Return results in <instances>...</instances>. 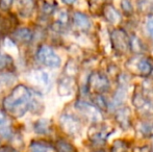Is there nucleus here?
<instances>
[{
  "label": "nucleus",
  "mask_w": 153,
  "mask_h": 152,
  "mask_svg": "<svg viewBox=\"0 0 153 152\" xmlns=\"http://www.w3.org/2000/svg\"><path fill=\"white\" fill-rule=\"evenodd\" d=\"M30 89L25 85H15L10 93L2 100V110L13 119L23 117L29 108Z\"/></svg>",
  "instance_id": "obj_1"
},
{
  "label": "nucleus",
  "mask_w": 153,
  "mask_h": 152,
  "mask_svg": "<svg viewBox=\"0 0 153 152\" xmlns=\"http://www.w3.org/2000/svg\"><path fill=\"white\" fill-rule=\"evenodd\" d=\"M126 68L131 74L141 77H147L152 73L153 65L147 57L134 56L126 63Z\"/></svg>",
  "instance_id": "obj_2"
},
{
  "label": "nucleus",
  "mask_w": 153,
  "mask_h": 152,
  "mask_svg": "<svg viewBox=\"0 0 153 152\" xmlns=\"http://www.w3.org/2000/svg\"><path fill=\"white\" fill-rule=\"evenodd\" d=\"M36 59L45 67L55 69L59 68L62 64L61 57L56 54L54 50L48 45L42 44L36 50Z\"/></svg>",
  "instance_id": "obj_3"
},
{
  "label": "nucleus",
  "mask_w": 153,
  "mask_h": 152,
  "mask_svg": "<svg viewBox=\"0 0 153 152\" xmlns=\"http://www.w3.org/2000/svg\"><path fill=\"white\" fill-rule=\"evenodd\" d=\"M88 92L91 94H100L107 92L109 90V80L106 75L101 72L95 71L90 74L88 77V83H87Z\"/></svg>",
  "instance_id": "obj_4"
},
{
  "label": "nucleus",
  "mask_w": 153,
  "mask_h": 152,
  "mask_svg": "<svg viewBox=\"0 0 153 152\" xmlns=\"http://www.w3.org/2000/svg\"><path fill=\"white\" fill-rule=\"evenodd\" d=\"M111 42L114 50L119 54L130 51V37L122 28H115L111 33Z\"/></svg>",
  "instance_id": "obj_5"
},
{
  "label": "nucleus",
  "mask_w": 153,
  "mask_h": 152,
  "mask_svg": "<svg viewBox=\"0 0 153 152\" xmlns=\"http://www.w3.org/2000/svg\"><path fill=\"white\" fill-rule=\"evenodd\" d=\"M59 123L62 131L69 136H76L81 131L80 120L73 115L62 114L59 119Z\"/></svg>",
  "instance_id": "obj_6"
},
{
  "label": "nucleus",
  "mask_w": 153,
  "mask_h": 152,
  "mask_svg": "<svg viewBox=\"0 0 153 152\" xmlns=\"http://www.w3.org/2000/svg\"><path fill=\"white\" fill-rule=\"evenodd\" d=\"M75 108L80 113L83 117L91 120L94 123H100L102 121V114L101 110L94 104L90 102L83 101V100H77L75 102Z\"/></svg>",
  "instance_id": "obj_7"
},
{
  "label": "nucleus",
  "mask_w": 153,
  "mask_h": 152,
  "mask_svg": "<svg viewBox=\"0 0 153 152\" xmlns=\"http://www.w3.org/2000/svg\"><path fill=\"white\" fill-rule=\"evenodd\" d=\"M111 130H107L106 125L103 126L100 123H95L89 128L88 138L93 143H103L109 136Z\"/></svg>",
  "instance_id": "obj_8"
},
{
  "label": "nucleus",
  "mask_w": 153,
  "mask_h": 152,
  "mask_svg": "<svg viewBox=\"0 0 153 152\" xmlns=\"http://www.w3.org/2000/svg\"><path fill=\"white\" fill-rule=\"evenodd\" d=\"M10 38L14 41V43L17 44H29L32 42L34 38V35L32 30L28 27H21V28H16L12 33Z\"/></svg>",
  "instance_id": "obj_9"
},
{
  "label": "nucleus",
  "mask_w": 153,
  "mask_h": 152,
  "mask_svg": "<svg viewBox=\"0 0 153 152\" xmlns=\"http://www.w3.org/2000/svg\"><path fill=\"white\" fill-rule=\"evenodd\" d=\"M115 120L123 129H128L131 126V112L129 108L123 106L116 110Z\"/></svg>",
  "instance_id": "obj_10"
},
{
  "label": "nucleus",
  "mask_w": 153,
  "mask_h": 152,
  "mask_svg": "<svg viewBox=\"0 0 153 152\" xmlns=\"http://www.w3.org/2000/svg\"><path fill=\"white\" fill-rule=\"evenodd\" d=\"M101 14L103 15L105 20L108 21L113 25H119L122 21V17L120 15V13L111 3L104 4V6L102 7V10H101Z\"/></svg>",
  "instance_id": "obj_11"
},
{
  "label": "nucleus",
  "mask_w": 153,
  "mask_h": 152,
  "mask_svg": "<svg viewBox=\"0 0 153 152\" xmlns=\"http://www.w3.org/2000/svg\"><path fill=\"white\" fill-rule=\"evenodd\" d=\"M34 115H41L44 112V101H43V95L39 92H33L30 90V100H29V108Z\"/></svg>",
  "instance_id": "obj_12"
},
{
  "label": "nucleus",
  "mask_w": 153,
  "mask_h": 152,
  "mask_svg": "<svg viewBox=\"0 0 153 152\" xmlns=\"http://www.w3.org/2000/svg\"><path fill=\"white\" fill-rule=\"evenodd\" d=\"M18 21L15 15L10 14L8 17H2L0 19V35L12 33L16 29Z\"/></svg>",
  "instance_id": "obj_13"
},
{
  "label": "nucleus",
  "mask_w": 153,
  "mask_h": 152,
  "mask_svg": "<svg viewBox=\"0 0 153 152\" xmlns=\"http://www.w3.org/2000/svg\"><path fill=\"white\" fill-rule=\"evenodd\" d=\"M72 20H73L74 26L81 31H88L92 26L91 20H90L89 17L83 14V13L75 12L74 14H73Z\"/></svg>",
  "instance_id": "obj_14"
},
{
  "label": "nucleus",
  "mask_w": 153,
  "mask_h": 152,
  "mask_svg": "<svg viewBox=\"0 0 153 152\" xmlns=\"http://www.w3.org/2000/svg\"><path fill=\"white\" fill-rule=\"evenodd\" d=\"M74 78L69 76H62L59 80V85H57V92L61 96H68L71 95L74 90Z\"/></svg>",
  "instance_id": "obj_15"
},
{
  "label": "nucleus",
  "mask_w": 153,
  "mask_h": 152,
  "mask_svg": "<svg viewBox=\"0 0 153 152\" xmlns=\"http://www.w3.org/2000/svg\"><path fill=\"white\" fill-rule=\"evenodd\" d=\"M19 15L23 18H28L36 8V0H17Z\"/></svg>",
  "instance_id": "obj_16"
},
{
  "label": "nucleus",
  "mask_w": 153,
  "mask_h": 152,
  "mask_svg": "<svg viewBox=\"0 0 153 152\" xmlns=\"http://www.w3.org/2000/svg\"><path fill=\"white\" fill-rule=\"evenodd\" d=\"M53 149V144L47 140H32L29 144L31 152H50Z\"/></svg>",
  "instance_id": "obj_17"
},
{
  "label": "nucleus",
  "mask_w": 153,
  "mask_h": 152,
  "mask_svg": "<svg viewBox=\"0 0 153 152\" xmlns=\"http://www.w3.org/2000/svg\"><path fill=\"white\" fill-rule=\"evenodd\" d=\"M55 152H77L76 147L66 139H57L53 144Z\"/></svg>",
  "instance_id": "obj_18"
},
{
  "label": "nucleus",
  "mask_w": 153,
  "mask_h": 152,
  "mask_svg": "<svg viewBox=\"0 0 153 152\" xmlns=\"http://www.w3.org/2000/svg\"><path fill=\"white\" fill-rule=\"evenodd\" d=\"M14 59L10 54H0V72H10L14 70Z\"/></svg>",
  "instance_id": "obj_19"
},
{
  "label": "nucleus",
  "mask_w": 153,
  "mask_h": 152,
  "mask_svg": "<svg viewBox=\"0 0 153 152\" xmlns=\"http://www.w3.org/2000/svg\"><path fill=\"white\" fill-rule=\"evenodd\" d=\"M50 121L46 119H40L33 123V129L39 134H47L50 131Z\"/></svg>",
  "instance_id": "obj_20"
},
{
  "label": "nucleus",
  "mask_w": 153,
  "mask_h": 152,
  "mask_svg": "<svg viewBox=\"0 0 153 152\" xmlns=\"http://www.w3.org/2000/svg\"><path fill=\"white\" fill-rule=\"evenodd\" d=\"M78 70L79 69H78V66H77L76 62L73 61V59H70L69 62H67L66 66H65L64 73L66 76L74 78V77L77 75V73H78Z\"/></svg>",
  "instance_id": "obj_21"
},
{
  "label": "nucleus",
  "mask_w": 153,
  "mask_h": 152,
  "mask_svg": "<svg viewBox=\"0 0 153 152\" xmlns=\"http://www.w3.org/2000/svg\"><path fill=\"white\" fill-rule=\"evenodd\" d=\"M55 8H56V3L54 2V0H52V1H47V0H45L42 4L41 10H42V13L45 16H51V15L54 14Z\"/></svg>",
  "instance_id": "obj_22"
},
{
  "label": "nucleus",
  "mask_w": 153,
  "mask_h": 152,
  "mask_svg": "<svg viewBox=\"0 0 153 152\" xmlns=\"http://www.w3.org/2000/svg\"><path fill=\"white\" fill-rule=\"evenodd\" d=\"M132 103L137 108H142L143 106L147 105V101H146L145 97H144L143 93L141 91L134 92V95H133L132 98Z\"/></svg>",
  "instance_id": "obj_23"
},
{
  "label": "nucleus",
  "mask_w": 153,
  "mask_h": 152,
  "mask_svg": "<svg viewBox=\"0 0 153 152\" xmlns=\"http://www.w3.org/2000/svg\"><path fill=\"white\" fill-rule=\"evenodd\" d=\"M93 101H94V105L98 108L100 110H107V104L105 102V99L103 98L102 95L100 94H94L92 97Z\"/></svg>",
  "instance_id": "obj_24"
},
{
  "label": "nucleus",
  "mask_w": 153,
  "mask_h": 152,
  "mask_svg": "<svg viewBox=\"0 0 153 152\" xmlns=\"http://www.w3.org/2000/svg\"><path fill=\"white\" fill-rule=\"evenodd\" d=\"M137 4L142 12L153 15V0H139Z\"/></svg>",
  "instance_id": "obj_25"
},
{
  "label": "nucleus",
  "mask_w": 153,
  "mask_h": 152,
  "mask_svg": "<svg viewBox=\"0 0 153 152\" xmlns=\"http://www.w3.org/2000/svg\"><path fill=\"white\" fill-rule=\"evenodd\" d=\"M106 3V0H89L90 10L93 14H97L98 10H102V7Z\"/></svg>",
  "instance_id": "obj_26"
},
{
  "label": "nucleus",
  "mask_w": 153,
  "mask_h": 152,
  "mask_svg": "<svg viewBox=\"0 0 153 152\" xmlns=\"http://www.w3.org/2000/svg\"><path fill=\"white\" fill-rule=\"evenodd\" d=\"M111 152H127V145L124 141L117 140L114 142L111 148Z\"/></svg>",
  "instance_id": "obj_27"
},
{
  "label": "nucleus",
  "mask_w": 153,
  "mask_h": 152,
  "mask_svg": "<svg viewBox=\"0 0 153 152\" xmlns=\"http://www.w3.org/2000/svg\"><path fill=\"white\" fill-rule=\"evenodd\" d=\"M121 8L126 16H131L133 14V7L132 4L129 0H122L121 2Z\"/></svg>",
  "instance_id": "obj_28"
},
{
  "label": "nucleus",
  "mask_w": 153,
  "mask_h": 152,
  "mask_svg": "<svg viewBox=\"0 0 153 152\" xmlns=\"http://www.w3.org/2000/svg\"><path fill=\"white\" fill-rule=\"evenodd\" d=\"M13 3H14V0H0V10L2 12H8Z\"/></svg>",
  "instance_id": "obj_29"
},
{
  "label": "nucleus",
  "mask_w": 153,
  "mask_h": 152,
  "mask_svg": "<svg viewBox=\"0 0 153 152\" xmlns=\"http://www.w3.org/2000/svg\"><path fill=\"white\" fill-rule=\"evenodd\" d=\"M0 152H19L10 145H0Z\"/></svg>",
  "instance_id": "obj_30"
},
{
  "label": "nucleus",
  "mask_w": 153,
  "mask_h": 152,
  "mask_svg": "<svg viewBox=\"0 0 153 152\" xmlns=\"http://www.w3.org/2000/svg\"><path fill=\"white\" fill-rule=\"evenodd\" d=\"M6 117H7V116H6L5 113L2 110H0V127H2V126L6 123Z\"/></svg>",
  "instance_id": "obj_31"
},
{
  "label": "nucleus",
  "mask_w": 153,
  "mask_h": 152,
  "mask_svg": "<svg viewBox=\"0 0 153 152\" xmlns=\"http://www.w3.org/2000/svg\"><path fill=\"white\" fill-rule=\"evenodd\" d=\"M147 29L149 31V33L151 35V37L153 38V17L150 18L147 22Z\"/></svg>",
  "instance_id": "obj_32"
},
{
  "label": "nucleus",
  "mask_w": 153,
  "mask_h": 152,
  "mask_svg": "<svg viewBox=\"0 0 153 152\" xmlns=\"http://www.w3.org/2000/svg\"><path fill=\"white\" fill-rule=\"evenodd\" d=\"M64 3H66V4H68V5H71V4H73V3H75L76 2V0H62Z\"/></svg>",
  "instance_id": "obj_33"
},
{
  "label": "nucleus",
  "mask_w": 153,
  "mask_h": 152,
  "mask_svg": "<svg viewBox=\"0 0 153 152\" xmlns=\"http://www.w3.org/2000/svg\"><path fill=\"white\" fill-rule=\"evenodd\" d=\"M146 132H148L150 136H153V124H152L151 126H149V127L147 128V131H146Z\"/></svg>",
  "instance_id": "obj_34"
},
{
  "label": "nucleus",
  "mask_w": 153,
  "mask_h": 152,
  "mask_svg": "<svg viewBox=\"0 0 153 152\" xmlns=\"http://www.w3.org/2000/svg\"><path fill=\"white\" fill-rule=\"evenodd\" d=\"M0 145H1V140H0Z\"/></svg>",
  "instance_id": "obj_35"
},
{
  "label": "nucleus",
  "mask_w": 153,
  "mask_h": 152,
  "mask_svg": "<svg viewBox=\"0 0 153 152\" xmlns=\"http://www.w3.org/2000/svg\"><path fill=\"white\" fill-rule=\"evenodd\" d=\"M98 152H103V151H98Z\"/></svg>",
  "instance_id": "obj_36"
}]
</instances>
